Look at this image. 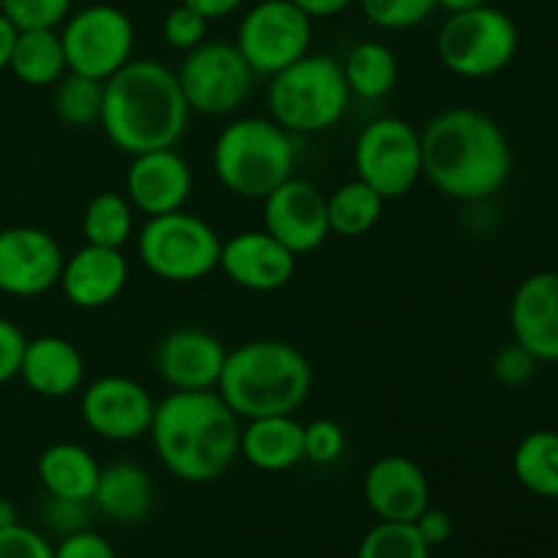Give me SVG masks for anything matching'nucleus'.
<instances>
[{
    "label": "nucleus",
    "mask_w": 558,
    "mask_h": 558,
    "mask_svg": "<svg viewBox=\"0 0 558 558\" xmlns=\"http://www.w3.org/2000/svg\"><path fill=\"white\" fill-rule=\"evenodd\" d=\"M423 178L458 202H483L499 194L512 172V147L490 114L452 107L434 114L420 131Z\"/></svg>",
    "instance_id": "1"
},
{
    "label": "nucleus",
    "mask_w": 558,
    "mask_h": 558,
    "mask_svg": "<svg viewBox=\"0 0 558 558\" xmlns=\"http://www.w3.org/2000/svg\"><path fill=\"white\" fill-rule=\"evenodd\" d=\"M238 414L218 390H169L156 401L147 436L172 477L205 485L223 477L240 456Z\"/></svg>",
    "instance_id": "2"
},
{
    "label": "nucleus",
    "mask_w": 558,
    "mask_h": 558,
    "mask_svg": "<svg viewBox=\"0 0 558 558\" xmlns=\"http://www.w3.org/2000/svg\"><path fill=\"white\" fill-rule=\"evenodd\" d=\"M178 71L156 58H131L104 82L98 125L125 156L174 147L189 129Z\"/></svg>",
    "instance_id": "3"
},
{
    "label": "nucleus",
    "mask_w": 558,
    "mask_h": 558,
    "mask_svg": "<svg viewBox=\"0 0 558 558\" xmlns=\"http://www.w3.org/2000/svg\"><path fill=\"white\" fill-rule=\"evenodd\" d=\"M314 368L294 343L254 338L229 349L218 396L240 420L294 414L311 396Z\"/></svg>",
    "instance_id": "4"
},
{
    "label": "nucleus",
    "mask_w": 558,
    "mask_h": 558,
    "mask_svg": "<svg viewBox=\"0 0 558 558\" xmlns=\"http://www.w3.org/2000/svg\"><path fill=\"white\" fill-rule=\"evenodd\" d=\"M292 136L272 118H238L227 123L210 153L218 183L240 199H265L292 178L298 161Z\"/></svg>",
    "instance_id": "5"
},
{
    "label": "nucleus",
    "mask_w": 558,
    "mask_h": 558,
    "mask_svg": "<svg viewBox=\"0 0 558 558\" xmlns=\"http://www.w3.org/2000/svg\"><path fill=\"white\" fill-rule=\"evenodd\" d=\"M352 93L330 54H303L270 76L267 112L289 134H322L347 114Z\"/></svg>",
    "instance_id": "6"
},
{
    "label": "nucleus",
    "mask_w": 558,
    "mask_h": 558,
    "mask_svg": "<svg viewBox=\"0 0 558 558\" xmlns=\"http://www.w3.org/2000/svg\"><path fill=\"white\" fill-rule=\"evenodd\" d=\"M221 243L205 218L183 210L153 216L136 234V256L147 272L169 283H196L218 270Z\"/></svg>",
    "instance_id": "7"
},
{
    "label": "nucleus",
    "mask_w": 558,
    "mask_h": 558,
    "mask_svg": "<svg viewBox=\"0 0 558 558\" xmlns=\"http://www.w3.org/2000/svg\"><path fill=\"white\" fill-rule=\"evenodd\" d=\"M518 25L507 11L485 3L450 14L436 36L441 65L463 80H488L515 60Z\"/></svg>",
    "instance_id": "8"
},
{
    "label": "nucleus",
    "mask_w": 558,
    "mask_h": 558,
    "mask_svg": "<svg viewBox=\"0 0 558 558\" xmlns=\"http://www.w3.org/2000/svg\"><path fill=\"white\" fill-rule=\"evenodd\" d=\"M58 33L69 71L93 80L107 82L134 58V22L112 3H90L71 11Z\"/></svg>",
    "instance_id": "9"
},
{
    "label": "nucleus",
    "mask_w": 558,
    "mask_h": 558,
    "mask_svg": "<svg viewBox=\"0 0 558 558\" xmlns=\"http://www.w3.org/2000/svg\"><path fill=\"white\" fill-rule=\"evenodd\" d=\"M354 172L387 202L401 199L423 178L420 131L403 118H376L354 140Z\"/></svg>",
    "instance_id": "10"
},
{
    "label": "nucleus",
    "mask_w": 558,
    "mask_h": 558,
    "mask_svg": "<svg viewBox=\"0 0 558 558\" xmlns=\"http://www.w3.org/2000/svg\"><path fill=\"white\" fill-rule=\"evenodd\" d=\"M254 80V69L234 41H202L185 52L178 69V82L189 109L207 118L238 112L248 101Z\"/></svg>",
    "instance_id": "11"
},
{
    "label": "nucleus",
    "mask_w": 558,
    "mask_h": 558,
    "mask_svg": "<svg viewBox=\"0 0 558 558\" xmlns=\"http://www.w3.org/2000/svg\"><path fill=\"white\" fill-rule=\"evenodd\" d=\"M314 20L292 0H259L243 14L234 47L256 76H272L311 52Z\"/></svg>",
    "instance_id": "12"
},
{
    "label": "nucleus",
    "mask_w": 558,
    "mask_h": 558,
    "mask_svg": "<svg viewBox=\"0 0 558 558\" xmlns=\"http://www.w3.org/2000/svg\"><path fill=\"white\" fill-rule=\"evenodd\" d=\"M156 412V398L142 381L109 374L85 385L80 414L87 430L104 441H136L147 436Z\"/></svg>",
    "instance_id": "13"
},
{
    "label": "nucleus",
    "mask_w": 558,
    "mask_h": 558,
    "mask_svg": "<svg viewBox=\"0 0 558 558\" xmlns=\"http://www.w3.org/2000/svg\"><path fill=\"white\" fill-rule=\"evenodd\" d=\"M262 221L265 232L287 245L294 256L314 254L330 238L327 196L303 178H289L265 196Z\"/></svg>",
    "instance_id": "14"
},
{
    "label": "nucleus",
    "mask_w": 558,
    "mask_h": 558,
    "mask_svg": "<svg viewBox=\"0 0 558 558\" xmlns=\"http://www.w3.org/2000/svg\"><path fill=\"white\" fill-rule=\"evenodd\" d=\"M65 254L58 240L38 227L0 229V292L38 298L58 287Z\"/></svg>",
    "instance_id": "15"
},
{
    "label": "nucleus",
    "mask_w": 558,
    "mask_h": 558,
    "mask_svg": "<svg viewBox=\"0 0 558 558\" xmlns=\"http://www.w3.org/2000/svg\"><path fill=\"white\" fill-rule=\"evenodd\" d=\"M223 341L205 327H174L156 343V374L169 390H216L227 363Z\"/></svg>",
    "instance_id": "16"
},
{
    "label": "nucleus",
    "mask_w": 558,
    "mask_h": 558,
    "mask_svg": "<svg viewBox=\"0 0 558 558\" xmlns=\"http://www.w3.org/2000/svg\"><path fill=\"white\" fill-rule=\"evenodd\" d=\"M218 270L245 292L267 294L292 281L298 256L265 229H245L221 243Z\"/></svg>",
    "instance_id": "17"
},
{
    "label": "nucleus",
    "mask_w": 558,
    "mask_h": 558,
    "mask_svg": "<svg viewBox=\"0 0 558 558\" xmlns=\"http://www.w3.org/2000/svg\"><path fill=\"white\" fill-rule=\"evenodd\" d=\"M194 191V172L174 147L131 156L125 169V199L147 218L183 210Z\"/></svg>",
    "instance_id": "18"
},
{
    "label": "nucleus",
    "mask_w": 558,
    "mask_h": 558,
    "mask_svg": "<svg viewBox=\"0 0 558 558\" xmlns=\"http://www.w3.org/2000/svg\"><path fill=\"white\" fill-rule=\"evenodd\" d=\"M363 496L379 521L414 523L430 507L428 474L412 458L385 456L365 472Z\"/></svg>",
    "instance_id": "19"
},
{
    "label": "nucleus",
    "mask_w": 558,
    "mask_h": 558,
    "mask_svg": "<svg viewBox=\"0 0 558 558\" xmlns=\"http://www.w3.org/2000/svg\"><path fill=\"white\" fill-rule=\"evenodd\" d=\"M512 341L539 363H558V272L539 270L518 283L510 303Z\"/></svg>",
    "instance_id": "20"
},
{
    "label": "nucleus",
    "mask_w": 558,
    "mask_h": 558,
    "mask_svg": "<svg viewBox=\"0 0 558 558\" xmlns=\"http://www.w3.org/2000/svg\"><path fill=\"white\" fill-rule=\"evenodd\" d=\"M129 283V259L120 248L85 243L65 256L58 287L74 308L98 311L114 303Z\"/></svg>",
    "instance_id": "21"
},
{
    "label": "nucleus",
    "mask_w": 558,
    "mask_h": 558,
    "mask_svg": "<svg viewBox=\"0 0 558 558\" xmlns=\"http://www.w3.org/2000/svg\"><path fill=\"white\" fill-rule=\"evenodd\" d=\"M20 379L41 398H69L85 387V357L63 336L27 338Z\"/></svg>",
    "instance_id": "22"
},
{
    "label": "nucleus",
    "mask_w": 558,
    "mask_h": 558,
    "mask_svg": "<svg viewBox=\"0 0 558 558\" xmlns=\"http://www.w3.org/2000/svg\"><path fill=\"white\" fill-rule=\"evenodd\" d=\"M240 458L259 472H289L305 461L303 423L294 414L245 420L240 428Z\"/></svg>",
    "instance_id": "23"
},
{
    "label": "nucleus",
    "mask_w": 558,
    "mask_h": 558,
    "mask_svg": "<svg viewBox=\"0 0 558 558\" xmlns=\"http://www.w3.org/2000/svg\"><path fill=\"white\" fill-rule=\"evenodd\" d=\"M93 507L114 523L134 526L147 521L156 505V485L147 469L136 461H114L101 466Z\"/></svg>",
    "instance_id": "24"
},
{
    "label": "nucleus",
    "mask_w": 558,
    "mask_h": 558,
    "mask_svg": "<svg viewBox=\"0 0 558 558\" xmlns=\"http://www.w3.org/2000/svg\"><path fill=\"white\" fill-rule=\"evenodd\" d=\"M36 472L47 496L93 501L101 463L87 447L76 445V441H54L38 456Z\"/></svg>",
    "instance_id": "25"
},
{
    "label": "nucleus",
    "mask_w": 558,
    "mask_h": 558,
    "mask_svg": "<svg viewBox=\"0 0 558 558\" xmlns=\"http://www.w3.org/2000/svg\"><path fill=\"white\" fill-rule=\"evenodd\" d=\"M9 71L27 87H52L69 71L58 27L16 31Z\"/></svg>",
    "instance_id": "26"
},
{
    "label": "nucleus",
    "mask_w": 558,
    "mask_h": 558,
    "mask_svg": "<svg viewBox=\"0 0 558 558\" xmlns=\"http://www.w3.org/2000/svg\"><path fill=\"white\" fill-rule=\"evenodd\" d=\"M343 80L352 96L363 101H379L390 96L398 82V58L387 44L360 41L347 52L341 63Z\"/></svg>",
    "instance_id": "27"
},
{
    "label": "nucleus",
    "mask_w": 558,
    "mask_h": 558,
    "mask_svg": "<svg viewBox=\"0 0 558 558\" xmlns=\"http://www.w3.org/2000/svg\"><path fill=\"white\" fill-rule=\"evenodd\" d=\"M385 196L379 191L371 189L360 178L349 180V183L338 185L330 196H327V221H330V234L338 238H363L371 229L379 223L381 213H385Z\"/></svg>",
    "instance_id": "28"
},
{
    "label": "nucleus",
    "mask_w": 558,
    "mask_h": 558,
    "mask_svg": "<svg viewBox=\"0 0 558 558\" xmlns=\"http://www.w3.org/2000/svg\"><path fill=\"white\" fill-rule=\"evenodd\" d=\"M512 472L529 494L558 499V430L539 428L523 436L512 452Z\"/></svg>",
    "instance_id": "29"
},
{
    "label": "nucleus",
    "mask_w": 558,
    "mask_h": 558,
    "mask_svg": "<svg viewBox=\"0 0 558 558\" xmlns=\"http://www.w3.org/2000/svg\"><path fill=\"white\" fill-rule=\"evenodd\" d=\"M134 207L118 191H101L93 196L82 213V234L85 243L120 248L134 238Z\"/></svg>",
    "instance_id": "30"
},
{
    "label": "nucleus",
    "mask_w": 558,
    "mask_h": 558,
    "mask_svg": "<svg viewBox=\"0 0 558 558\" xmlns=\"http://www.w3.org/2000/svg\"><path fill=\"white\" fill-rule=\"evenodd\" d=\"M104 82L93 76L65 71L52 85V109L60 123L69 129H87L96 125L101 118Z\"/></svg>",
    "instance_id": "31"
},
{
    "label": "nucleus",
    "mask_w": 558,
    "mask_h": 558,
    "mask_svg": "<svg viewBox=\"0 0 558 558\" xmlns=\"http://www.w3.org/2000/svg\"><path fill=\"white\" fill-rule=\"evenodd\" d=\"M354 558H430V548L414 523L379 521L360 539Z\"/></svg>",
    "instance_id": "32"
},
{
    "label": "nucleus",
    "mask_w": 558,
    "mask_h": 558,
    "mask_svg": "<svg viewBox=\"0 0 558 558\" xmlns=\"http://www.w3.org/2000/svg\"><path fill=\"white\" fill-rule=\"evenodd\" d=\"M365 20L381 31H409L428 20L436 0H357Z\"/></svg>",
    "instance_id": "33"
},
{
    "label": "nucleus",
    "mask_w": 558,
    "mask_h": 558,
    "mask_svg": "<svg viewBox=\"0 0 558 558\" xmlns=\"http://www.w3.org/2000/svg\"><path fill=\"white\" fill-rule=\"evenodd\" d=\"M0 11L16 31H44L63 25L74 0H0Z\"/></svg>",
    "instance_id": "34"
},
{
    "label": "nucleus",
    "mask_w": 558,
    "mask_h": 558,
    "mask_svg": "<svg viewBox=\"0 0 558 558\" xmlns=\"http://www.w3.org/2000/svg\"><path fill=\"white\" fill-rule=\"evenodd\" d=\"M303 450L305 461L316 463V466H330V463L341 461L347 452V430L330 417L303 423Z\"/></svg>",
    "instance_id": "35"
},
{
    "label": "nucleus",
    "mask_w": 558,
    "mask_h": 558,
    "mask_svg": "<svg viewBox=\"0 0 558 558\" xmlns=\"http://www.w3.org/2000/svg\"><path fill=\"white\" fill-rule=\"evenodd\" d=\"M207 25H210L207 16H202L199 11L191 9V5L178 3L172 11H167V16H163V41L172 49H178V52H189V49L207 41Z\"/></svg>",
    "instance_id": "36"
},
{
    "label": "nucleus",
    "mask_w": 558,
    "mask_h": 558,
    "mask_svg": "<svg viewBox=\"0 0 558 558\" xmlns=\"http://www.w3.org/2000/svg\"><path fill=\"white\" fill-rule=\"evenodd\" d=\"M537 365H539V360L534 357L526 347H521L518 341H512L496 352L490 368H494V376L499 385L523 387L534 376Z\"/></svg>",
    "instance_id": "37"
},
{
    "label": "nucleus",
    "mask_w": 558,
    "mask_h": 558,
    "mask_svg": "<svg viewBox=\"0 0 558 558\" xmlns=\"http://www.w3.org/2000/svg\"><path fill=\"white\" fill-rule=\"evenodd\" d=\"M44 523H47L49 532L58 534L60 539L69 537V534L85 532V529H90V501L49 496L47 505H44Z\"/></svg>",
    "instance_id": "38"
},
{
    "label": "nucleus",
    "mask_w": 558,
    "mask_h": 558,
    "mask_svg": "<svg viewBox=\"0 0 558 558\" xmlns=\"http://www.w3.org/2000/svg\"><path fill=\"white\" fill-rule=\"evenodd\" d=\"M0 558H54V545L38 529L14 523L0 529Z\"/></svg>",
    "instance_id": "39"
},
{
    "label": "nucleus",
    "mask_w": 558,
    "mask_h": 558,
    "mask_svg": "<svg viewBox=\"0 0 558 558\" xmlns=\"http://www.w3.org/2000/svg\"><path fill=\"white\" fill-rule=\"evenodd\" d=\"M25 343V332H22L11 319H3V316H0V387L9 385L11 379L20 376Z\"/></svg>",
    "instance_id": "40"
},
{
    "label": "nucleus",
    "mask_w": 558,
    "mask_h": 558,
    "mask_svg": "<svg viewBox=\"0 0 558 558\" xmlns=\"http://www.w3.org/2000/svg\"><path fill=\"white\" fill-rule=\"evenodd\" d=\"M54 558H118V554L109 545V539L85 529V532L69 534V537L60 539L54 545Z\"/></svg>",
    "instance_id": "41"
},
{
    "label": "nucleus",
    "mask_w": 558,
    "mask_h": 558,
    "mask_svg": "<svg viewBox=\"0 0 558 558\" xmlns=\"http://www.w3.org/2000/svg\"><path fill=\"white\" fill-rule=\"evenodd\" d=\"M414 526H417L420 537L428 543V548H439V545H445L447 539H450L452 534V518L447 515L445 510H436V507H425L423 512H420V518L414 521Z\"/></svg>",
    "instance_id": "42"
},
{
    "label": "nucleus",
    "mask_w": 558,
    "mask_h": 558,
    "mask_svg": "<svg viewBox=\"0 0 558 558\" xmlns=\"http://www.w3.org/2000/svg\"><path fill=\"white\" fill-rule=\"evenodd\" d=\"M292 3L305 11L311 20H327V16H338L341 11H347L357 0H292Z\"/></svg>",
    "instance_id": "43"
},
{
    "label": "nucleus",
    "mask_w": 558,
    "mask_h": 558,
    "mask_svg": "<svg viewBox=\"0 0 558 558\" xmlns=\"http://www.w3.org/2000/svg\"><path fill=\"white\" fill-rule=\"evenodd\" d=\"M180 3L191 5V9L199 11L202 16H207L210 22H216V20H223V16L234 14V11H238L245 0H180Z\"/></svg>",
    "instance_id": "44"
},
{
    "label": "nucleus",
    "mask_w": 558,
    "mask_h": 558,
    "mask_svg": "<svg viewBox=\"0 0 558 558\" xmlns=\"http://www.w3.org/2000/svg\"><path fill=\"white\" fill-rule=\"evenodd\" d=\"M14 41H16V27L11 25V22L5 20L3 11H0V71L9 69Z\"/></svg>",
    "instance_id": "45"
},
{
    "label": "nucleus",
    "mask_w": 558,
    "mask_h": 558,
    "mask_svg": "<svg viewBox=\"0 0 558 558\" xmlns=\"http://www.w3.org/2000/svg\"><path fill=\"white\" fill-rule=\"evenodd\" d=\"M488 0H436V9H445L447 14H458V11L477 9V5H485Z\"/></svg>",
    "instance_id": "46"
},
{
    "label": "nucleus",
    "mask_w": 558,
    "mask_h": 558,
    "mask_svg": "<svg viewBox=\"0 0 558 558\" xmlns=\"http://www.w3.org/2000/svg\"><path fill=\"white\" fill-rule=\"evenodd\" d=\"M20 523V510L11 499H0V529Z\"/></svg>",
    "instance_id": "47"
}]
</instances>
